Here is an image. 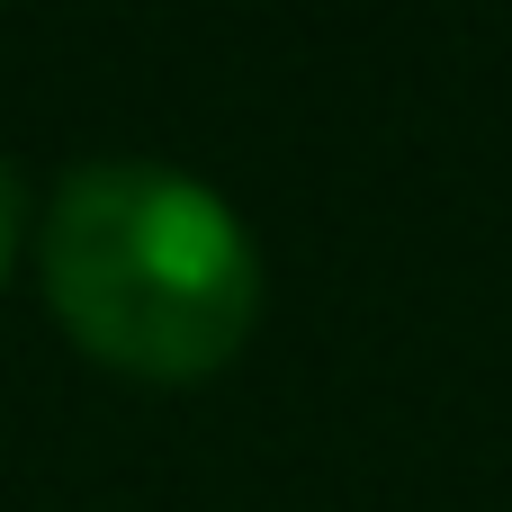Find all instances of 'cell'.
Here are the masks:
<instances>
[{
  "label": "cell",
  "mask_w": 512,
  "mask_h": 512,
  "mask_svg": "<svg viewBox=\"0 0 512 512\" xmlns=\"http://www.w3.org/2000/svg\"><path fill=\"white\" fill-rule=\"evenodd\" d=\"M54 324L117 378H216L261 324V252L243 216L162 162H90L54 189L36 234Z\"/></svg>",
  "instance_id": "cell-1"
},
{
  "label": "cell",
  "mask_w": 512,
  "mask_h": 512,
  "mask_svg": "<svg viewBox=\"0 0 512 512\" xmlns=\"http://www.w3.org/2000/svg\"><path fill=\"white\" fill-rule=\"evenodd\" d=\"M9 252H18V180L0 162V279H9Z\"/></svg>",
  "instance_id": "cell-2"
}]
</instances>
